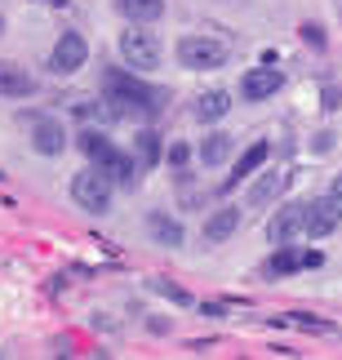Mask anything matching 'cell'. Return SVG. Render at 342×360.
I'll use <instances>...</instances> for the list:
<instances>
[{
	"label": "cell",
	"instance_id": "1",
	"mask_svg": "<svg viewBox=\"0 0 342 360\" xmlns=\"http://www.w3.org/2000/svg\"><path fill=\"white\" fill-rule=\"evenodd\" d=\"M103 85H107V116H138V112H147V116H156L160 107L169 103V94L165 89H156V85H147V80H138L133 72H107L103 76Z\"/></svg>",
	"mask_w": 342,
	"mask_h": 360
},
{
	"label": "cell",
	"instance_id": "2",
	"mask_svg": "<svg viewBox=\"0 0 342 360\" xmlns=\"http://www.w3.org/2000/svg\"><path fill=\"white\" fill-rule=\"evenodd\" d=\"M80 151H85V156L98 165V169H107L116 178V187H133L138 183V169L143 165L129 156V151H120V147H112V138H103V134H80Z\"/></svg>",
	"mask_w": 342,
	"mask_h": 360
},
{
	"label": "cell",
	"instance_id": "3",
	"mask_svg": "<svg viewBox=\"0 0 342 360\" xmlns=\"http://www.w3.org/2000/svg\"><path fill=\"white\" fill-rule=\"evenodd\" d=\"M72 200L89 214H107L116 200V178L107 169H98V165H89V169H80L72 178Z\"/></svg>",
	"mask_w": 342,
	"mask_h": 360
},
{
	"label": "cell",
	"instance_id": "4",
	"mask_svg": "<svg viewBox=\"0 0 342 360\" xmlns=\"http://www.w3.org/2000/svg\"><path fill=\"white\" fill-rule=\"evenodd\" d=\"M120 58H125L133 72H152V67H160V58H165V45H160L156 32H143V27L133 22L129 32H120Z\"/></svg>",
	"mask_w": 342,
	"mask_h": 360
},
{
	"label": "cell",
	"instance_id": "5",
	"mask_svg": "<svg viewBox=\"0 0 342 360\" xmlns=\"http://www.w3.org/2000/svg\"><path fill=\"white\" fill-rule=\"evenodd\" d=\"M227 63V45L213 36H183L178 40V67L187 72H213V67Z\"/></svg>",
	"mask_w": 342,
	"mask_h": 360
},
{
	"label": "cell",
	"instance_id": "6",
	"mask_svg": "<svg viewBox=\"0 0 342 360\" xmlns=\"http://www.w3.org/2000/svg\"><path fill=\"white\" fill-rule=\"evenodd\" d=\"M85 58H89L85 36H80V32H63L58 45H53V53H49V72L53 76H72V72L85 67Z\"/></svg>",
	"mask_w": 342,
	"mask_h": 360
},
{
	"label": "cell",
	"instance_id": "7",
	"mask_svg": "<svg viewBox=\"0 0 342 360\" xmlns=\"http://www.w3.org/2000/svg\"><path fill=\"white\" fill-rule=\"evenodd\" d=\"M298 236H307V205H280L276 218L267 223L271 245H294Z\"/></svg>",
	"mask_w": 342,
	"mask_h": 360
},
{
	"label": "cell",
	"instance_id": "8",
	"mask_svg": "<svg viewBox=\"0 0 342 360\" xmlns=\"http://www.w3.org/2000/svg\"><path fill=\"white\" fill-rule=\"evenodd\" d=\"M280 85H284L280 67H249V72L240 76V98L244 103H267V98H276Z\"/></svg>",
	"mask_w": 342,
	"mask_h": 360
},
{
	"label": "cell",
	"instance_id": "9",
	"mask_svg": "<svg viewBox=\"0 0 342 360\" xmlns=\"http://www.w3.org/2000/svg\"><path fill=\"white\" fill-rule=\"evenodd\" d=\"M32 147L40 151V156H63V147H67V129H63V120H53V116H36V120H32Z\"/></svg>",
	"mask_w": 342,
	"mask_h": 360
},
{
	"label": "cell",
	"instance_id": "10",
	"mask_svg": "<svg viewBox=\"0 0 342 360\" xmlns=\"http://www.w3.org/2000/svg\"><path fill=\"white\" fill-rule=\"evenodd\" d=\"M342 227V214L334 210V200L329 196H320V200H311L307 205V236L311 240H320V236H329V231Z\"/></svg>",
	"mask_w": 342,
	"mask_h": 360
},
{
	"label": "cell",
	"instance_id": "11",
	"mask_svg": "<svg viewBox=\"0 0 342 360\" xmlns=\"http://www.w3.org/2000/svg\"><path fill=\"white\" fill-rule=\"evenodd\" d=\"M240 231V210L236 205H223V210H213L204 218V245H223Z\"/></svg>",
	"mask_w": 342,
	"mask_h": 360
},
{
	"label": "cell",
	"instance_id": "12",
	"mask_svg": "<svg viewBox=\"0 0 342 360\" xmlns=\"http://www.w3.org/2000/svg\"><path fill=\"white\" fill-rule=\"evenodd\" d=\"M298 267H320V254H298L294 245H276V258L267 262V276H294Z\"/></svg>",
	"mask_w": 342,
	"mask_h": 360
},
{
	"label": "cell",
	"instance_id": "13",
	"mask_svg": "<svg viewBox=\"0 0 342 360\" xmlns=\"http://www.w3.org/2000/svg\"><path fill=\"white\" fill-rule=\"evenodd\" d=\"M27 94H36V80L27 76V67L0 58V98H27Z\"/></svg>",
	"mask_w": 342,
	"mask_h": 360
},
{
	"label": "cell",
	"instance_id": "14",
	"mask_svg": "<svg viewBox=\"0 0 342 360\" xmlns=\"http://www.w3.org/2000/svg\"><path fill=\"white\" fill-rule=\"evenodd\" d=\"M284 187H289V174L271 169V174H263V178L254 183V191H249V205H254V210H263V205H271V200H276Z\"/></svg>",
	"mask_w": 342,
	"mask_h": 360
},
{
	"label": "cell",
	"instance_id": "15",
	"mask_svg": "<svg viewBox=\"0 0 342 360\" xmlns=\"http://www.w3.org/2000/svg\"><path fill=\"white\" fill-rule=\"evenodd\" d=\"M227 112H231V94L227 89H209V94H200V98H196V120H204V124L223 120Z\"/></svg>",
	"mask_w": 342,
	"mask_h": 360
},
{
	"label": "cell",
	"instance_id": "16",
	"mask_svg": "<svg viewBox=\"0 0 342 360\" xmlns=\"http://www.w3.org/2000/svg\"><path fill=\"white\" fill-rule=\"evenodd\" d=\"M267 156H271V143H267V138H258V143H254V147H249V151H244V156L236 160V178H231V183H240V178L258 174V169L267 165ZM231 183H227V187H231Z\"/></svg>",
	"mask_w": 342,
	"mask_h": 360
},
{
	"label": "cell",
	"instance_id": "17",
	"mask_svg": "<svg viewBox=\"0 0 342 360\" xmlns=\"http://www.w3.org/2000/svg\"><path fill=\"white\" fill-rule=\"evenodd\" d=\"M116 9L125 13L129 22H156L165 13V0H116Z\"/></svg>",
	"mask_w": 342,
	"mask_h": 360
},
{
	"label": "cell",
	"instance_id": "18",
	"mask_svg": "<svg viewBox=\"0 0 342 360\" xmlns=\"http://www.w3.org/2000/svg\"><path fill=\"white\" fill-rule=\"evenodd\" d=\"M231 147H236V143H231V134H209V138L200 143V160L213 169V165H223V160L231 156Z\"/></svg>",
	"mask_w": 342,
	"mask_h": 360
},
{
	"label": "cell",
	"instance_id": "19",
	"mask_svg": "<svg viewBox=\"0 0 342 360\" xmlns=\"http://www.w3.org/2000/svg\"><path fill=\"white\" fill-rule=\"evenodd\" d=\"M147 227H152V236L160 240V245H183V223H173V218H165V214H152L147 218Z\"/></svg>",
	"mask_w": 342,
	"mask_h": 360
},
{
	"label": "cell",
	"instance_id": "20",
	"mask_svg": "<svg viewBox=\"0 0 342 360\" xmlns=\"http://www.w3.org/2000/svg\"><path fill=\"white\" fill-rule=\"evenodd\" d=\"M138 156H143V165H156V160H160V138H156L152 129L138 134Z\"/></svg>",
	"mask_w": 342,
	"mask_h": 360
},
{
	"label": "cell",
	"instance_id": "21",
	"mask_svg": "<svg viewBox=\"0 0 342 360\" xmlns=\"http://www.w3.org/2000/svg\"><path fill=\"white\" fill-rule=\"evenodd\" d=\"M329 200H334V210L342 214V174L334 178V187H329Z\"/></svg>",
	"mask_w": 342,
	"mask_h": 360
},
{
	"label": "cell",
	"instance_id": "22",
	"mask_svg": "<svg viewBox=\"0 0 342 360\" xmlns=\"http://www.w3.org/2000/svg\"><path fill=\"white\" fill-rule=\"evenodd\" d=\"M169 160H173V165H183V160H187V147H183V143H173V147H169Z\"/></svg>",
	"mask_w": 342,
	"mask_h": 360
}]
</instances>
